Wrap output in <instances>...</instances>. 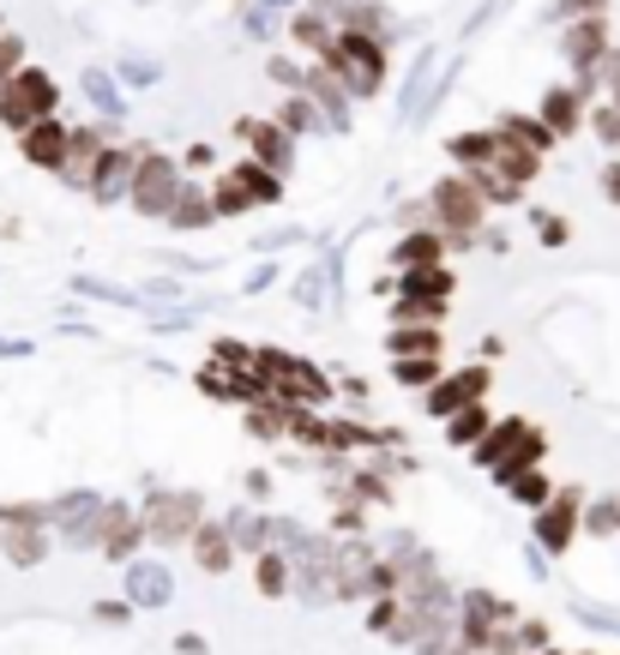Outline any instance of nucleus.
Segmentation results:
<instances>
[{"label": "nucleus", "mask_w": 620, "mask_h": 655, "mask_svg": "<svg viewBox=\"0 0 620 655\" xmlns=\"http://www.w3.org/2000/svg\"><path fill=\"white\" fill-rule=\"evenodd\" d=\"M427 211H434V229L446 235L452 247H476L482 222H489V199H482L464 175H446V181L427 192Z\"/></svg>", "instance_id": "obj_1"}, {"label": "nucleus", "mask_w": 620, "mask_h": 655, "mask_svg": "<svg viewBox=\"0 0 620 655\" xmlns=\"http://www.w3.org/2000/svg\"><path fill=\"white\" fill-rule=\"evenodd\" d=\"M319 61H326L356 97H374L380 85H386V42L380 37H362V31H344V24H337L332 49L319 54Z\"/></svg>", "instance_id": "obj_2"}, {"label": "nucleus", "mask_w": 620, "mask_h": 655, "mask_svg": "<svg viewBox=\"0 0 620 655\" xmlns=\"http://www.w3.org/2000/svg\"><path fill=\"white\" fill-rule=\"evenodd\" d=\"M476 464L494 475V482H512L519 469H530V464H542V427H530V421H494L489 427V439L476 445Z\"/></svg>", "instance_id": "obj_3"}, {"label": "nucleus", "mask_w": 620, "mask_h": 655, "mask_svg": "<svg viewBox=\"0 0 620 655\" xmlns=\"http://www.w3.org/2000/svg\"><path fill=\"white\" fill-rule=\"evenodd\" d=\"M139 517H145V542H157V547L194 542V529L205 524L199 494H187V487H151L145 505H139Z\"/></svg>", "instance_id": "obj_4"}, {"label": "nucleus", "mask_w": 620, "mask_h": 655, "mask_svg": "<svg viewBox=\"0 0 620 655\" xmlns=\"http://www.w3.org/2000/svg\"><path fill=\"white\" fill-rule=\"evenodd\" d=\"M55 109H61V91H55V79L42 67H24L0 85V127H12V132L49 121Z\"/></svg>", "instance_id": "obj_5"}, {"label": "nucleus", "mask_w": 620, "mask_h": 655, "mask_svg": "<svg viewBox=\"0 0 620 655\" xmlns=\"http://www.w3.org/2000/svg\"><path fill=\"white\" fill-rule=\"evenodd\" d=\"M254 374L272 385L277 397H295V404H314V409H319V404L332 397V379L319 374L314 361H302V355H284V349H259V355H254Z\"/></svg>", "instance_id": "obj_6"}, {"label": "nucleus", "mask_w": 620, "mask_h": 655, "mask_svg": "<svg viewBox=\"0 0 620 655\" xmlns=\"http://www.w3.org/2000/svg\"><path fill=\"white\" fill-rule=\"evenodd\" d=\"M181 187H187V175H181V162H175L169 151H139V175H132L127 205L139 217H169V205H175Z\"/></svg>", "instance_id": "obj_7"}, {"label": "nucleus", "mask_w": 620, "mask_h": 655, "mask_svg": "<svg viewBox=\"0 0 620 655\" xmlns=\"http://www.w3.org/2000/svg\"><path fill=\"white\" fill-rule=\"evenodd\" d=\"M102 512H109V499L97 494V487H67L61 499H55V535H61L67 547H102Z\"/></svg>", "instance_id": "obj_8"}, {"label": "nucleus", "mask_w": 620, "mask_h": 655, "mask_svg": "<svg viewBox=\"0 0 620 655\" xmlns=\"http://www.w3.org/2000/svg\"><path fill=\"white\" fill-rule=\"evenodd\" d=\"M489 385H494L489 367H457V374H440L434 385H427L422 409L434 415V421H446V415L470 409V404H489Z\"/></svg>", "instance_id": "obj_9"}, {"label": "nucleus", "mask_w": 620, "mask_h": 655, "mask_svg": "<svg viewBox=\"0 0 620 655\" xmlns=\"http://www.w3.org/2000/svg\"><path fill=\"white\" fill-rule=\"evenodd\" d=\"M579 529H584V494L579 487H554V499L537 512V547L542 554H567Z\"/></svg>", "instance_id": "obj_10"}, {"label": "nucleus", "mask_w": 620, "mask_h": 655, "mask_svg": "<svg viewBox=\"0 0 620 655\" xmlns=\"http://www.w3.org/2000/svg\"><path fill=\"white\" fill-rule=\"evenodd\" d=\"M109 145H121V121H91V127H72V151H67V169H61V181L72 187H85L91 192V175H97V162Z\"/></svg>", "instance_id": "obj_11"}, {"label": "nucleus", "mask_w": 620, "mask_h": 655, "mask_svg": "<svg viewBox=\"0 0 620 655\" xmlns=\"http://www.w3.org/2000/svg\"><path fill=\"white\" fill-rule=\"evenodd\" d=\"M235 139H242L247 162H259V169H272V175L295 169V139L277 121H235Z\"/></svg>", "instance_id": "obj_12"}, {"label": "nucleus", "mask_w": 620, "mask_h": 655, "mask_svg": "<svg viewBox=\"0 0 620 655\" xmlns=\"http://www.w3.org/2000/svg\"><path fill=\"white\" fill-rule=\"evenodd\" d=\"M434 79H446V72H440V49H422L416 67H410V79H404V91H397V121L404 127H422L427 115H434V102H440Z\"/></svg>", "instance_id": "obj_13"}, {"label": "nucleus", "mask_w": 620, "mask_h": 655, "mask_svg": "<svg viewBox=\"0 0 620 655\" xmlns=\"http://www.w3.org/2000/svg\"><path fill=\"white\" fill-rule=\"evenodd\" d=\"M19 151H24V162H31V169L61 175V169H67V151H72V127L61 121V115H49V121H37V127L19 132Z\"/></svg>", "instance_id": "obj_14"}, {"label": "nucleus", "mask_w": 620, "mask_h": 655, "mask_svg": "<svg viewBox=\"0 0 620 655\" xmlns=\"http://www.w3.org/2000/svg\"><path fill=\"white\" fill-rule=\"evenodd\" d=\"M139 151L145 145H109L97 162V175H91V199L97 205H121L127 192H132V175H139Z\"/></svg>", "instance_id": "obj_15"}, {"label": "nucleus", "mask_w": 620, "mask_h": 655, "mask_svg": "<svg viewBox=\"0 0 620 655\" xmlns=\"http://www.w3.org/2000/svg\"><path fill=\"white\" fill-rule=\"evenodd\" d=\"M302 91L319 102V115L332 121V132H350V121H356V91H350V85L337 79V72H332L326 61L307 67V85H302Z\"/></svg>", "instance_id": "obj_16"}, {"label": "nucleus", "mask_w": 620, "mask_h": 655, "mask_svg": "<svg viewBox=\"0 0 620 655\" xmlns=\"http://www.w3.org/2000/svg\"><path fill=\"white\" fill-rule=\"evenodd\" d=\"M560 54H567V67L590 79V72L602 67V54H609V24L602 19H572L567 31H560Z\"/></svg>", "instance_id": "obj_17"}, {"label": "nucleus", "mask_w": 620, "mask_h": 655, "mask_svg": "<svg viewBox=\"0 0 620 655\" xmlns=\"http://www.w3.org/2000/svg\"><path fill=\"white\" fill-rule=\"evenodd\" d=\"M139 542H145V517L132 512V505L121 499H109V512H102V559H132L139 554Z\"/></svg>", "instance_id": "obj_18"}, {"label": "nucleus", "mask_w": 620, "mask_h": 655, "mask_svg": "<svg viewBox=\"0 0 620 655\" xmlns=\"http://www.w3.org/2000/svg\"><path fill=\"white\" fill-rule=\"evenodd\" d=\"M127 602L132 607H169L175 602V577L157 559H127Z\"/></svg>", "instance_id": "obj_19"}, {"label": "nucleus", "mask_w": 620, "mask_h": 655, "mask_svg": "<svg viewBox=\"0 0 620 655\" xmlns=\"http://www.w3.org/2000/svg\"><path fill=\"white\" fill-rule=\"evenodd\" d=\"M332 277H344V252H326L319 265H307V271H295L289 282V295H295V307H332V295H337V282Z\"/></svg>", "instance_id": "obj_20"}, {"label": "nucleus", "mask_w": 620, "mask_h": 655, "mask_svg": "<svg viewBox=\"0 0 620 655\" xmlns=\"http://www.w3.org/2000/svg\"><path fill=\"white\" fill-rule=\"evenodd\" d=\"M446 235L440 229H404L392 247V271H422V265H446Z\"/></svg>", "instance_id": "obj_21"}, {"label": "nucleus", "mask_w": 620, "mask_h": 655, "mask_svg": "<svg viewBox=\"0 0 620 655\" xmlns=\"http://www.w3.org/2000/svg\"><path fill=\"white\" fill-rule=\"evenodd\" d=\"M537 115H542V127H549L554 139H572V132L584 127V91H579V85H554V91L542 97Z\"/></svg>", "instance_id": "obj_22"}, {"label": "nucleus", "mask_w": 620, "mask_h": 655, "mask_svg": "<svg viewBox=\"0 0 620 655\" xmlns=\"http://www.w3.org/2000/svg\"><path fill=\"white\" fill-rule=\"evenodd\" d=\"M169 229H181V235H199L205 222H217V205H211V187H194L187 181L181 192H175V205H169Z\"/></svg>", "instance_id": "obj_23"}, {"label": "nucleus", "mask_w": 620, "mask_h": 655, "mask_svg": "<svg viewBox=\"0 0 620 655\" xmlns=\"http://www.w3.org/2000/svg\"><path fill=\"white\" fill-rule=\"evenodd\" d=\"M79 91H85V102L97 109V121H127V91H121V79H115V72L91 67V72L79 79Z\"/></svg>", "instance_id": "obj_24"}, {"label": "nucleus", "mask_w": 620, "mask_h": 655, "mask_svg": "<svg viewBox=\"0 0 620 655\" xmlns=\"http://www.w3.org/2000/svg\"><path fill=\"white\" fill-rule=\"evenodd\" d=\"M277 127L289 132V139H307V132H332V121L319 115V102L307 97V91H289L284 102H277V115H272Z\"/></svg>", "instance_id": "obj_25"}, {"label": "nucleus", "mask_w": 620, "mask_h": 655, "mask_svg": "<svg viewBox=\"0 0 620 655\" xmlns=\"http://www.w3.org/2000/svg\"><path fill=\"white\" fill-rule=\"evenodd\" d=\"M489 169H494L506 187H519V192H524V187L542 175V151H530V145H512V139H500V151H494V162H489Z\"/></svg>", "instance_id": "obj_26"}, {"label": "nucleus", "mask_w": 620, "mask_h": 655, "mask_svg": "<svg viewBox=\"0 0 620 655\" xmlns=\"http://www.w3.org/2000/svg\"><path fill=\"white\" fill-rule=\"evenodd\" d=\"M235 535H229V524H199L194 529V559H199V572H229L235 565Z\"/></svg>", "instance_id": "obj_27"}, {"label": "nucleus", "mask_w": 620, "mask_h": 655, "mask_svg": "<svg viewBox=\"0 0 620 655\" xmlns=\"http://www.w3.org/2000/svg\"><path fill=\"white\" fill-rule=\"evenodd\" d=\"M386 295H422V301H452V271L446 265H422V271H397Z\"/></svg>", "instance_id": "obj_28"}, {"label": "nucleus", "mask_w": 620, "mask_h": 655, "mask_svg": "<svg viewBox=\"0 0 620 655\" xmlns=\"http://www.w3.org/2000/svg\"><path fill=\"white\" fill-rule=\"evenodd\" d=\"M386 349H392V361H410V355H440L446 337H440V325H392Z\"/></svg>", "instance_id": "obj_29"}, {"label": "nucleus", "mask_w": 620, "mask_h": 655, "mask_svg": "<svg viewBox=\"0 0 620 655\" xmlns=\"http://www.w3.org/2000/svg\"><path fill=\"white\" fill-rule=\"evenodd\" d=\"M0 554H7V565L31 572V565L49 559V529H0Z\"/></svg>", "instance_id": "obj_30"}, {"label": "nucleus", "mask_w": 620, "mask_h": 655, "mask_svg": "<svg viewBox=\"0 0 620 655\" xmlns=\"http://www.w3.org/2000/svg\"><path fill=\"white\" fill-rule=\"evenodd\" d=\"M332 37H337V24H332V19H319L314 7L289 12V42H295V49H307V54H326V49H332Z\"/></svg>", "instance_id": "obj_31"}, {"label": "nucleus", "mask_w": 620, "mask_h": 655, "mask_svg": "<svg viewBox=\"0 0 620 655\" xmlns=\"http://www.w3.org/2000/svg\"><path fill=\"white\" fill-rule=\"evenodd\" d=\"M446 439L452 445H464V451H476L482 439H489V427H494V415H489V404H470V409H457V415H446Z\"/></svg>", "instance_id": "obj_32"}, {"label": "nucleus", "mask_w": 620, "mask_h": 655, "mask_svg": "<svg viewBox=\"0 0 620 655\" xmlns=\"http://www.w3.org/2000/svg\"><path fill=\"white\" fill-rule=\"evenodd\" d=\"M446 151L457 169H489L494 151H500V127L494 132H457V139H446Z\"/></svg>", "instance_id": "obj_33"}, {"label": "nucleus", "mask_w": 620, "mask_h": 655, "mask_svg": "<svg viewBox=\"0 0 620 655\" xmlns=\"http://www.w3.org/2000/svg\"><path fill=\"white\" fill-rule=\"evenodd\" d=\"M319 451H374V427L350 421V415H332L326 434H319Z\"/></svg>", "instance_id": "obj_34"}, {"label": "nucleus", "mask_w": 620, "mask_h": 655, "mask_svg": "<svg viewBox=\"0 0 620 655\" xmlns=\"http://www.w3.org/2000/svg\"><path fill=\"white\" fill-rule=\"evenodd\" d=\"M254 584H259V595H289V589H295V565H289V554H277V547L254 554Z\"/></svg>", "instance_id": "obj_35"}, {"label": "nucleus", "mask_w": 620, "mask_h": 655, "mask_svg": "<svg viewBox=\"0 0 620 655\" xmlns=\"http://www.w3.org/2000/svg\"><path fill=\"white\" fill-rule=\"evenodd\" d=\"M224 524H229V535H235L242 554H265V547H272V517H265V512H229Z\"/></svg>", "instance_id": "obj_36"}, {"label": "nucleus", "mask_w": 620, "mask_h": 655, "mask_svg": "<svg viewBox=\"0 0 620 655\" xmlns=\"http://www.w3.org/2000/svg\"><path fill=\"white\" fill-rule=\"evenodd\" d=\"M500 139H512V145H530V151H542V157H549L554 151V132L549 127H542V115H506V121H500Z\"/></svg>", "instance_id": "obj_37"}, {"label": "nucleus", "mask_w": 620, "mask_h": 655, "mask_svg": "<svg viewBox=\"0 0 620 655\" xmlns=\"http://www.w3.org/2000/svg\"><path fill=\"white\" fill-rule=\"evenodd\" d=\"M0 529H55V499H12V505H0Z\"/></svg>", "instance_id": "obj_38"}, {"label": "nucleus", "mask_w": 620, "mask_h": 655, "mask_svg": "<svg viewBox=\"0 0 620 655\" xmlns=\"http://www.w3.org/2000/svg\"><path fill=\"white\" fill-rule=\"evenodd\" d=\"M506 494L519 499V505H530V512H542V505L554 499V482L542 475V464H530V469H519V475L506 482Z\"/></svg>", "instance_id": "obj_39"}, {"label": "nucleus", "mask_w": 620, "mask_h": 655, "mask_svg": "<svg viewBox=\"0 0 620 655\" xmlns=\"http://www.w3.org/2000/svg\"><path fill=\"white\" fill-rule=\"evenodd\" d=\"M344 31H362V37H380V42H392V12L380 7V0H356V7H350V19H344Z\"/></svg>", "instance_id": "obj_40"}, {"label": "nucleus", "mask_w": 620, "mask_h": 655, "mask_svg": "<svg viewBox=\"0 0 620 655\" xmlns=\"http://www.w3.org/2000/svg\"><path fill=\"white\" fill-rule=\"evenodd\" d=\"M446 301H422V295H392V325H440Z\"/></svg>", "instance_id": "obj_41"}, {"label": "nucleus", "mask_w": 620, "mask_h": 655, "mask_svg": "<svg viewBox=\"0 0 620 655\" xmlns=\"http://www.w3.org/2000/svg\"><path fill=\"white\" fill-rule=\"evenodd\" d=\"M397 385H410V391H427V385L440 379V355H410V361H392Z\"/></svg>", "instance_id": "obj_42"}, {"label": "nucleus", "mask_w": 620, "mask_h": 655, "mask_svg": "<svg viewBox=\"0 0 620 655\" xmlns=\"http://www.w3.org/2000/svg\"><path fill=\"white\" fill-rule=\"evenodd\" d=\"M242 31H247V42H277V31H284V12L247 7V0H242Z\"/></svg>", "instance_id": "obj_43"}, {"label": "nucleus", "mask_w": 620, "mask_h": 655, "mask_svg": "<svg viewBox=\"0 0 620 655\" xmlns=\"http://www.w3.org/2000/svg\"><path fill=\"white\" fill-rule=\"evenodd\" d=\"M584 529L590 535H620V499L609 494V499H590L584 505Z\"/></svg>", "instance_id": "obj_44"}, {"label": "nucleus", "mask_w": 620, "mask_h": 655, "mask_svg": "<svg viewBox=\"0 0 620 655\" xmlns=\"http://www.w3.org/2000/svg\"><path fill=\"white\" fill-rule=\"evenodd\" d=\"M132 295H139V307H181L187 301V289L175 277H151L145 289H132Z\"/></svg>", "instance_id": "obj_45"}, {"label": "nucleus", "mask_w": 620, "mask_h": 655, "mask_svg": "<svg viewBox=\"0 0 620 655\" xmlns=\"http://www.w3.org/2000/svg\"><path fill=\"white\" fill-rule=\"evenodd\" d=\"M265 79L284 85V91H302V85H307V67L295 61V54H272V61H265Z\"/></svg>", "instance_id": "obj_46"}, {"label": "nucleus", "mask_w": 620, "mask_h": 655, "mask_svg": "<svg viewBox=\"0 0 620 655\" xmlns=\"http://www.w3.org/2000/svg\"><path fill=\"white\" fill-rule=\"evenodd\" d=\"M72 289L91 295V301H115V307H139V295L132 289H115V282H97V277H72Z\"/></svg>", "instance_id": "obj_47"}, {"label": "nucleus", "mask_w": 620, "mask_h": 655, "mask_svg": "<svg viewBox=\"0 0 620 655\" xmlns=\"http://www.w3.org/2000/svg\"><path fill=\"white\" fill-rule=\"evenodd\" d=\"M590 132H597L609 151H620V102H602V109L590 115Z\"/></svg>", "instance_id": "obj_48"}, {"label": "nucleus", "mask_w": 620, "mask_h": 655, "mask_svg": "<svg viewBox=\"0 0 620 655\" xmlns=\"http://www.w3.org/2000/svg\"><path fill=\"white\" fill-rule=\"evenodd\" d=\"M31 61H24V37H12V31H0V85L12 79V72H24Z\"/></svg>", "instance_id": "obj_49"}, {"label": "nucleus", "mask_w": 620, "mask_h": 655, "mask_svg": "<svg viewBox=\"0 0 620 655\" xmlns=\"http://www.w3.org/2000/svg\"><path fill=\"white\" fill-rule=\"evenodd\" d=\"M194 319H199V307H187V301H181V307H169V312H157V307H151V331H169V337H175V331H187Z\"/></svg>", "instance_id": "obj_50"}, {"label": "nucleus", "mask_w": 620, "mask_h": 655, "mask_svg": "<svg viewBox=\"0 0 620 655\" xmlns=\"http://www.w3.org/2000/svg\"><path fill=\"white\" fill-rule=\"evenodd\" d=\"M121 79H127V85H157V79H164V67H157L151 54H127V61H121Z\"/></svg>", "instance_id": "obj_51"}, {"label": "nucleus", "mask_w": 620, "mask_h": 655, "mask_svg": "<svg viewBox=\"0 0 620 655\" xmlns=\"http://www.w3.org/2000/svg\"><path fill=\"white\" fill-rule=\"evenodd\" d=\"M554 19L560 24H572V19H602V0H554Z\"/></svg>", "instance_id": "obj_52"}, {"label": "nucleus", "mask_w": 620, "mask_h": 655, "mask_svg": "<svg viewBox=\"0 0 620 655\" xmlns=\"http://www.w3.org/2000/svg\"><path fill=\"white\" fill-rule=\"evenodd\" d=\"M537 235H542V247H567V217H554V211H537Z\"/></svg>", "instance_id": "obj_53"}, {"label": "nucleus", "mask_w": 620, "mask_h": 655, "mask_svg": "<svg viewBox=\"0 0 620 655\" xmlns=\"http://www.w3.org/2000/svg\"><path fill=\"white\" fill-rule=\"evenodd\" d=\"M367 524H362V505L350 499V505H337V517H332V535H362Z\"/></svg>", "instance_id": "obj_54"}, {"label": "nucleus", "mask_w": 620, "mask_h": 655, "mask_svg": "<svg viewBox=\"0 0 620 655\" xmlns=\"http://www.w3.org/2000/svg\"><path fill=\"white\" fill-rule=\"evenodd\" d=\"M307 7H314V12H319V19L344 24V19H350V7H356V0H307Z\"/></svg>", "instance_id": "obj_55"}, {"label": "nucleus", "mask_w": 620, "mask_h": 655, "mask_svg": "<svg viewBox=\"0 0 620 655\" xmlns=\"http://www.w3.org/2000/svg\"><path fill=\"white\" fill-rule=\"evenodd\" d=\"M289 241H302V229H272V235H259V252H277V247H289Z\"/></svg>", "instance_id": "obj_56"}, {"label": "nucleus", "mask_w": 620, "mask_h": 655, "mask_svg": "<svg viewBox=\"0 0 620 655\" xmlns=\"http://www.w3.org/2000/svg\"><path fill=\"white\" fill-rule=\"evenodd\" d=\"M127 614H132V602H97V619L102 625H127Z\"/></svg>", "instance_id": "obj_57"}, {"label": "nucleus", "mask_w": 620, "mask_h": 655, "mask_svg": "<svg viewBox=\"0 0 620 655\" xmlns=\"http://www.w3.org/2000/svg\"><path fill=\"white\" fill-rule=\"evenodd\" d=\"M272 282H277V265H259V271H254V277H247V295L272 289Z\"/></svg>", "instance_id": "obj_58"}, {"label": "nucleus", "mask_w": 620, "mask_h": 655, "mask_svg": "<svg viewBox=\"0 0 620 655\" xmlns=\"http://www.w3.org/2000/svg\"><path fill=\"white\" fill-rule=\"evenodd\" d=\"M602 192H609V205H620V162H609V169H602Z\"/></svg>", "instance_id": "obj_59"}, {"label": "nucleus", "mask_w": 620, "mask_h": 655, "mask_svg": "<svg viewBox=\"0 0 620 655\" xmlns=\"http://www.w3.org/2000/svg\"><path fill=\"white\" fill-rule=\"evenodd\" d=\"M247 7H272V12H302L307 0H247Z\"/></svg>", "instance_id": "obj_60"}, {"label": "nucleus", "mask_w": 620, "mask_h": 655, "mask_svg": "<svg viewBox=\"0 0 620 655\" xmlns=\"http://www.w3.org/2000/svg\"><path fill=\"white\" fill-rule=\"evenodd\" d=\"M609 102H620V85H614V97H609Z\"/></svg>", "instance_id": "obj_61"}, {"label": "nucleus", "mask_w": 620, "mask_h": 655, "mask_svg": "<svg viewBox=\"0 0 620 655\" xmlns=\"http://www.w3.org/2000/svg\"><path fill=\"white\" fill-rule=\"evenodd\" d=\"M542 655H560V649H542Z\"/></svg>", "instance_id": "obj_62"}, {"label": "nucleus", "mask_w": 620, "mask_h": 655, "mask_svg": "<svg viewBox=\"0 0 620 655\" xmlns=\"http://www.w3.org/2000/svg\"><path fill=\"white\" fill-rule=\"evenodd\" d=\"M0 31H7V19H0Z\"/></svg>", "instance_id": "obj_63"}]
</instances>
